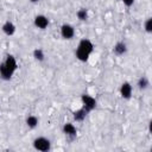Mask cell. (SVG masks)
Returning a JSON list of instances; mask_svg holds the SVG:
<instances>
[{"label":"cell","instance_id":"cell-18","mask_svg":"<svg viewBox=\"0 0 152 152\" xmlns=\"http://www.w3.org/2000/svg\"><path fill=\"white\" fill-rule=\"evenodd\" d=\"M30 1H31V2H33V4H36V2H38L39 0H30Z\"/></svg>","mask_w":152,"mask_h":152},{"label":"cell","instance_id":"cell-12","mask_svg":"<svg viewBox=\"0 0 152 152\" xmlns=\"http://www.w3.org/2000/svg\"><path fill=\"white\" fill-rule=\"evenodd\" d=\"M137 86H138V88H139L140 90H145V89H146V88H148V86H150L148 78H147V77H145V76H141V77L138 80Z\"/></svg>","mask_w":152,"mask_h":152},{"label":"cell","instance_id":"cell-3","mask_svg":"<svg viewBox=\"0 0 152 152\" xmlns=\"http://www.w3.org/2000/svg\"><path fill=\"white\" fill-rule=\"evenodd\" d=\"M33 147L40 152H48L51 148V142L45 137H38L33 140Z\"/></svg>","mask_w":152,"mask_h":152},{"label":"cell","instance_id":"cell-1","mask_svg":"<svg viewBox=\"0 0 152 152\" xmlns=\"http://www.w3.org/2000/svg\"><path fill=\"white\" fill-rule=\"evenodd\" d=\"M17 69H18V63L15 57L13 55H7L6 59L2 63H0V77L5 81L11 80Z\"/></svg>","mask_w":152,"mask_h":152},{"label":"cell","instance_id":"cell-8","mask_svg":"<svg viewBox=\"0 0 152 152\" xmlns=\"http://www.w3.org/2000/svg\"><path fill=\"white\" fill-rule=\"evenodd\" d=\"M62 129H63V133H64L66 137L75 138V137L77 135V129H76V127H75L72 124H70V122L64 124V126H63Z\"/></svg>","mask_w":152,"mask_h":152},{"label":"cell","instance_id":"cell-6","mask_svg":"<svg viewBox=\"0 0 152 152\" xmlns=\"http://www.w3.org/2000/svg\"><path fill=\"white\" fill-rule=\"evenodd\" d=\"M120 95H121L122 99H126V100L131 99V96H132V86H131V83L124 82L121 84V87H120Z\"/></svg>","mask_w":152,"mask_h":152},{"label":"cell","instance_id":"cell-7","mask_svg":"<svg viewBox=\"0 0 152 152\" xmlns=\"http://www.w3.org/2000/svg\"><path fill=\"white\" fill-rule=\"evenodd\" d=\"M34 25H36V27H38L40 30H44L49 25V19L43 14H38V15L34 17Z\"/></svg>","mask_w":152,"mask_h":152},{"label":"cell","instance_id":"cell-17","mask_svg":"<svg viewBox=\"0 0 152 152\" xmlns=\"http://www.w3.org/2000/svg\"><path fill=\"white\" fill-rule=\"evenodd\" d=\"M121 1H122L126 6H128V7H129V6H132V5L134 4V0H121Z\"/></svg>","mask_w":152,"mask_h":152},{"label":"cell","instance_id":"cell-13","mask_svg":"<svg viewBox=\"0 0 152 152\" xmlns=\"http://www.w3.org/2000/svg\"><path fill=\"white\" fill-rule=\"evenodd\" d=\"M38 122H39V120H38V118L34 116V115H30V116H27V119H26V125H27L30 128H36V127L38 126Z\"/></svg>","mask_w":152,"mask_h":152},{"label":"cell","instance_id":"cell-14","mask_svg":"<svg viewBox=\"0 0 152 152\" xmlns=\"http://www.w3.org/2000/svg\"><path fill=\"white\" fill-rule=\"evenodd\" d=\"M33 57H34L36 61L43 62L44 58H45V55H44V52H43L42 49H36V50H33Z\"/></svg>","mask_w":152,"mask_h":152},{"label":"cell","instance_id":"cell-9","mask_svg":"<svg viewBox=\"0 0 152 152\" xmlns=\"http://www.w3.org/2000/svg\"><path fill=\"white\" fill-rule=\"evenodd\" d=\"M1 28H2V32L6 36H13L15 33V25L12 21H10V20H7L6 23H4V25H2Z\"/></svg>","mask_w":152,"mask_h":152},{"label":"cell","instance_id":"cell-15","mask_svg":"<svg viewBox=\"0 0 152 152\" xmlns=\"http://www.w3.org/2000/svg\"><path fill=\"white\" fill-rule=\"evenodd\" d=\"M76 15H77V18L80 19V20H87L88 19V11L86 10V8H80L78 11H77V13H76Z\"/></svg>","mask_w":152,"mask_h":152},{"label":"cell","instance_id":"cell-4","mask_svg":"<svg viewBox=\"0 0 152 152\" xmlns=\"http://www.w3.org/2000/svg\"><path fill=\"white\" fill-rule=\"evenodd\" d=\"M81 100H82V103H83V108L87 112H90L96 107V100L90 95L84 94V95H82Z\"/></svg>","mask_w":152,"mask_h":152},{"label":"cell","instance_id":"cell-11","mask_svg":"<svg viewBox=\"0 0 152 152\" xmlns=\"http://www.w3.org/2000/svg\"><path fill=\"white\" fill-rule=\"evenodd\" d=\"M87 114H88V112H87L84 108H81V109L74 112V119H75L76 121H83V120L86 119Z\"/></svg>","mask_w":152,"mask_h":152},{"label":"cell","instance_id":"cell-2","mask_svg":"<svg viewBox=\"0 0 152 152\" xmlns=\"http://www.w3.org/2000/svg\"><path fill=\"white\" fill-rule=\"evenodd\" d=\"M93 51H94V44L89 39L84 38L78 43V46H77V49L75 51V56H76V58L78 61L87 62Z\"/></svg>","mask_w":152,"mask_h":152},{"label":"cell","instance_id":"cell-5","mask_svg":"<svg viewBox=\"0 0 152 152\" xmlns=\"http://www.w3.org/2000/svg\"><path fill=\"white\" fill-rule=\"evenodd\" d=\"M61 36L64 39H72L75 36V28L70 24H63L61 26Z\"/></svg>","mask_w":152,"mask_h":152},{"label":"cell","instance_id":"cell-16","mask_svg":"<svg viewBox=\"0 0 152 152\" xmlns=\"http://www.w3.org/2000/svg\"><path fill=\"white\" fill-rule=\"evenodd\" d=\"M145 31L151 33L152 32V18H148L146 21H145Z\"/></svg>","mask_w":152,"mask_h":152},{"label":"cell","instance_id":"cell-10","mask_svg":"<svg viewBox=\"0 0 152 152\" xmlns=\"http://www.w3.org/2000/svg\"><path fill=\"white\" fill-rule=\"evenodd\" d=\"M113 52L116 56H122V55H125L127 52V45L124 42H118L113 48Z\"/></svg>","mask_w":152,"mask_h":152}]
</instances>
